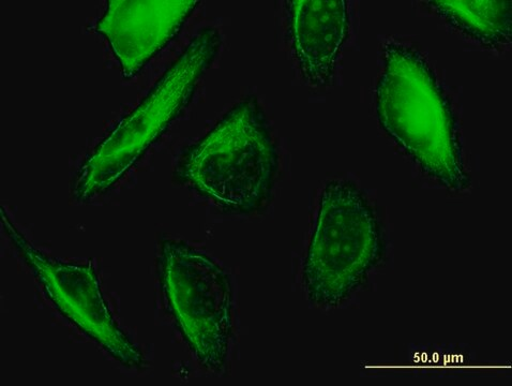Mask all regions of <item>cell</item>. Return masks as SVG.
Listing matches in <instances>:
<instances>
[{"mask_svg": "<svg viewBox=\"0 0 512 386\" xmlns=\"http://www.w3.org/2000/svg\"><path fill=\"white\" fill-rule=\"evenodd\" d=\"M279 154L266 113L255 96L238 102L177 162L175 180L225 214L266 209L276 184Z\"/></svg>", "mask_w": 512, "mask_h": 386, "instance_id": "cell-1", "label": "cell"}, {"mask_svg": "<svg viewBox=\"0 0 512 386\" xmlns=\"http://www.w3.org/2000/svg\"><path fill=\"white\" fill-rule=\"evenodd\" d=\"M376 113L387 135L427 174L450 189L469 187L453 107L425 56L409 44H386Z\"/></svg>", "mask_w": 512, "mask_h": 386, "instance_id": "cell-2", "label": "cell"}, {"mask_svg": "<svg viewBox=\"0 0 512 386\" xmlns=\"http://www.w3.org/2000/svg\"><path fill=\"white\" fill-rule=\"evenodd\" d=\"M428 5L460 33L485 47L499 49L511 42V2L432 0Z\"/></svg>", "mask_w": 512, "mask_h": 386, "instance_id": "cell-9", "label": "cell"}, {"mask_svg": "<svg viewBox=\"0 0 512 386\" xmlns=\"http://www.w3.org/2000/svg\"><path fill=\"white\" fill-rule=\"evenodd\" d=\"M200 5L197 0H109L96 32L108 40L131 80L168 47Z\"/></svg>", "mask_w": 512, "mask_h": 386, "instance_id": "cell-7", "label": "cell"}, {"mask_svg": "<svg viewBox=\"0 0 512 386\" xmlns=\"http://www.w3.org/2000/svg\"><path fill=\"white\" fill-rule=\"evenodd\" d=\"M2 218L9 239L59 313L120 364L143 368L144 354L119 328L93 264L65 263L44 255L14 227L4 209Z\"/></svg>", "mask_w": 512, "mask_h": 386, "instance_id": "cell-6", "label": "cell"}, {"mask_svg": "<svg viewBox=\"0 0 512 386\" xmlns=\"http://www.w3.org/2000/svg\"><path fill=\"white\" fill-rule=\"evenodd\" d=\"M221 44L220 33L214 27L203 28L193 36L140 105L85 160L73 184L75 200L87 202L107 193L137 165L189 106Z\"/></svg>", "mask_w": 512, "mask_h": 386, "instance_id": "cell-3", "label": "cell"}, {"mask_svg": "<svg viewBox=\"0 0 512 386\" xmlns=\"http://www.w3.org/2000/svg\"><path fill=\"white\" fill-rule=\"evenodd\" d=\"M158 275L165 307L194 358L210 373L224 374L234 334L229 274L203 251L163 240Z\"/></svg>", "mask_w": 512, "mask_h": 386, "instance_id": "cell-5", "label": "cell"}, {"mask_svg": "<svg viewBox=\"0 0 512 386\" xmlns=\"http://www.w3.org/2000/svg\"><path fill=\"white\" fill-rule=\"evenodd\" d=\"M285 4L292 50L301 76L312 86L328 85L350 35L349 3L292 0Z\"/></svg>", "mask_w": 512, "mask_h": 386, "instance_id": "cell-8", "label": "cell"}, {"mask_svg": "<svg viewBox=\"0 0 512 386\" xmlns=\"http://www.w3.org/2000/svg\"><path fill=\"white\" fill-rule=\"evenodd\" d=\"M383 250L380 221L364 192L349 181L328 183L304 265L310 302L341 305L363 285Z\"/></svg>", "mask_w": 512, "mask_h": 386, "instance_id": "cell-4", "label": "cell"}]
</instances>
